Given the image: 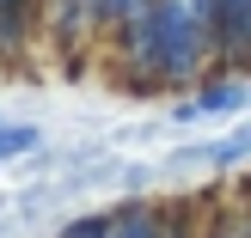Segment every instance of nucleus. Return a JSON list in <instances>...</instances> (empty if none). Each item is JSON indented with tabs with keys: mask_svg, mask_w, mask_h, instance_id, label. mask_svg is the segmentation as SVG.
<instances>
[]
</instances>
